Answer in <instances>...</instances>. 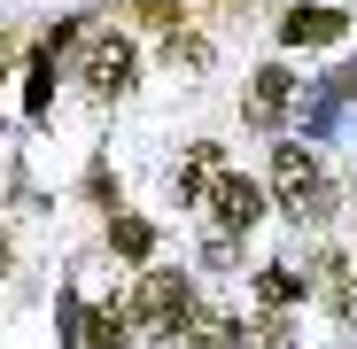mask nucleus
<instances>
[{
    "label": "nucleus",
    "mask_w": 357,
    "mask_h": 349,
    "mask_svg": "<svg viewBox=\"0 0 357 349\" xmlns=\"http://www.w3.org/2000/svg\"><path fill=\"white\" fill-rule=\"evenodd\" d=\"M272 187H280L287 217H326V210H334L326 171H319V155H303V148H280V155H272Z\"/></svg>",
    "instance_id": "1"
},
{
    "label": "nucleus",
    "mask_w": 357,
    "mask_h": 349,
    "mask_svg": "<svg viewBox=\"0 0 357 349\" xmlns=\"http://www.w3.org/2000/svg\"><path fill=\"white\" fill-rule=\"evenodd\" d=\"M140 318H148L155 334H187V326H195V287L178 279V272H148V279H140Z\"/></svg>",
    "instance_id": "2"
},
{
    "label": "nucleus",
    "mask_w": 357,
    "mask_h": 349,
    "mask_svg": "<svg viewBox=\"0 0 357 349\" xmlns=\"http://www.w3.org/2000/svg\"><path fill=\"white\" fill-rule=\"evenodd\" d=\"M202 202H210V217H218L225 233H249V225L264 217V194H257L249 179H233V171H218V179L202 187Z\"/></svg>",
    "instance_id": "3"
},
{
    "label": "nucleus",
    "mask_w": 357,
    "mask_h": 349,
    "mask_svg": "<svg viewBox=\"0 0 357 349\" xmlns=\"http://www.w3.org/2000/svg\"><path fill=\"white\" fill-rule=\"evenodd\" d=\"M86 86H93L101 101H116V93L132 86V47H125V31H109V39L86 54Z\"/></svg>",
    "instance_id": "4"
},
{
    "label": "nucleus",
    "mask_w": 357,
    "mask_h": 349,
    "mask_svg": "<svg viewBox=\"0 0 357 349\" xmlns=\"http://www.w3.org/2000/svg\"><path fill=\"white\" fill-rule=\"evenodd\" d=\"M342 31H349V24H342V16H334V8H295V16H287V31H280V39H287V47H334V39H342Z\"/></svg>",
    "instance_id": "5"
},
{
    "label": "nucleus",
    "mask_w": 357,
    "mask_h": 349,
    "mask_svg": "<svg viewBox=\"0 0 357 349\" xmlns=\"http://www.w3.org/2000/svg\"><path fill=\"white\" fill-rule=\"evenodd\" d=\"M287 70H257V93H249V125H280L287 116Z\"/></svg>",
    "instance_id": "6"
},
{
    "label": "nucleus",
    "mask_w": 357,
    "mask_h": 349,
    "mask_svg": "<svg viewBox=\"0 0 357 349\" xmlns=\"http://www.w3.org/2000/svg\"><path fill=\"white\" fill-rule=\"evenodd\" d=\"M78 334H86V349H132V318L125 311H86Z\"/></svg>",
    "instance_id": "7"
},
{
    "label": "nucleus",
    "mask_w": 357,
    "mask_h": 349,
    "mask_svg": "<svg viewBox=\"0 0 357 349\" xmlns=\"http://www.w3.org/2000/svg\"><path fill=\"white\" fill-rule=\"evenodd\" d=\"M218 171H225V155H218V148H187V163H178V194H202Z\"/></svg>",
    "instance_id": "8"
},
{
    "label": "nucleus",
    "mask_w": 357,
    "mask_h": 349,
    "mask_svg": "<svg viewBox=\"0 0 357 349\" xmlns=\"http://www.w3.org/2000/svg\"><path fill=\"white\" fill-rule=\"evenodd\" d=\"M163 63H171V70H210V47H202L195 31H171V39H163Z\"/></svg>",
    "instance_id": "9"
},
{
    "label": "nucleus",
    "mask_w": 357,
    "mask_h": 349,
    "mask_svg": "<svg viewBox=\"0 0 357 349\" xmlns=\"http://www.w3.org/2000/svg\"><path fill=\"white\" fill-rule=\"evenodd\" d=\"M171 341H178V349H233V326H225V318H195L187 334H171Z\"/></svg>",
    "instance_id": "10"
},
{
    "label": "nucleus",
    "mask_w": 357,
    "mask_h": 349,
    "mask_svg": "<svg viewBox=\"0 0 357 349\" xmlns=\"http://www.w3.org/2000/svg\"><path fill=\"white\" fill-rule=\"evenodd\" d=\"M257 295H264V303H295V295H303V279H295L287 264H264V272H257Z\"/></svg>",
    "instance_id": "11"
},
{
    "label": "nucleus",
    "mask_w": 357,
    "mask_h": 349,
    "mask_svg": "<svg viewBox=\"0 0 357 349\" xmlns=\"http://www.w3.org/2000/svg\"><path fill=\"white\" fill-rule=\"evenodd\" d=\"M148 241H155V233H148L140 217H116V225H109V249H116V256H148Z\"/></svg>",
    "instance_id": "12"
},
{
    "label": "nucleus",
    "mask_w": 357,
    "mask_h": 349,
    "mask_svg": "<svg viewBox=\"0 0 357 349\" xmlns=\"http://www.w3.org/2000/svg\"><path fill=\"white\" fill-rule=\"evenodd\" d=\"M326 279H334V287H326V303H334V311H342V318L357 326V272H342V264H334Z\"/></svg>",
    "instance_id": "13"
},
{
    "label": "nucleus",
    "mask_w": 357,
    "mask_h": 349,
    "mask_svg": "<svg viewBox=\"0 0 357 349\" xmlns=\"http://www.w3.org/2000/svg\"><path fill=\"white\" fill-rule=\"evenodd\" d=\"M0 272H8V241H0Z\"/></svg>",
    "instance_id": "14"
}]
</instances>
